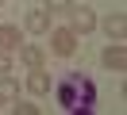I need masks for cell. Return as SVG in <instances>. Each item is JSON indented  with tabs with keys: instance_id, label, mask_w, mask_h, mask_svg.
<instances>
[{
	"instance_id": "obj_5",
	"label": "cell",
	"mask_w": 127,
	"mask_h": 115,
	"mask_svg": "<svg viewBox=\"0 0 127 115\" xmlns=\"http://www.w3.org/2000/svg\"><path fill=\"white\" fill-rule=\"evenodd\" d=\"M104 35H108V42H123V35H127V15L123 12H112L108 19H104Z\"/></svg>"
},
{
	"instance_id": "obj_3",
	"label": "cell",
	"mask_w": 127,
	"mask_h": 115,
	"mask_svg": "<svg viewBox=\"0 0 127 115\" xmlns=\"http://www.w3.org/2000/svg\"><path fill=\"white\" fill-rule=\"evenodd\" d=\"M100 61H104V69H112V73H123L127 69V46L123 42H112L108 50L100 54Z\"/></svg>"
},
{
	"instance_id": "obj_2",
	"label": "cell",
	"mask_w": 127,
	"mask_h": 115,
	"mask_svg": "<svg viewBox=\"0 0 127 115\" xmlns=\"http://www.w3.org/2000/svg\"><path fill=\"white\" fill-rule=\"evenodd\" d=\"M50 54H58V58H73L77 54V31L73 27H50Z\"/></svg>"
},
{
	"instance_id": "obj_10",
	"label": "cell",
	"mask_w": 127,
	"mask_h": 115,
	"mask_svg": "<svg viewBox=\"0 0 127 115\" xmlns=\"http://www.w3.org/2000/svg\"><path fill=\"white\" fill-rule=\"evenodd\" d=\"M19 96V81L12 73H0V100H4V104H12V100Z\"/></svg>"
},
{
	"instance_id": "obj_8",
	"label": "cell",
	"mask_w": 127,
	"mask_h": 115,
	"mask_svg": "<svg viewBox=\"0 0 127 115\" xmlns=\"http://www.w3.org/2000/svg\"><path fill=\"white\" fill-rule=\"evenodd\" d=\"M27 31H31V35H46L50 31V12L46 8H35V12H27Z\"/></svg>"
},
{
	"instance_id": "obj_11",
	"label": "cell",
	"mask_w": 127,
	"mask_h": 115,
	"mask_svg": "<svg viewBox=\"0 0 127 115\" xmlns=\"http://www.w3.org/2000/svg\"><path fill=\"white\" fill-rule=\"evenodd\" d=\"M12 111H16V115H39L42 107L31 104V100H19V96H16V100H12Z\"/></svg>"
},
{
	"instance_id": "obj_15",
	"label": "cell",
	"mask_w": 127,
	"mask_h": 115,
	"mask_svg": "<svg viewBox=\"0 0 127 115\" xmlns=\"http://www.w3.org/2000/svg\"><path fill=\"white\" fill-rule=\"evenodd\" d=\"M0 4H4V0H0Z\"/></svg>"
},
{
	"instance_id": "obj_4",
	"label": "cell",
	"mask_w": 127,
	"mask_h": 115,
	"mask_svg": "<svg viewBox=\"0 0 127 115\" xmlns=\"http://www.w3.org/2000/svg\"><path fill=\"white\" fill-rule=\"evenodd\" d=\"M69 15H73V31H77V35H89V31L96 27V12H93V8H85V4H81V8L73 4Z\"/></svg>"
},
{
	"instance_id": "obj_1",
	"label": "cell",
	"mask_w": 127,
	"mask_h": 115,
	"mask_svg": "<svg viewBox=\"0 0 127 115\" xmlns=\"http://www.w3.org/2000/svg\"><path fill=\"white\" fill-rule=\"evenodd\" d=\"M54 88V100L62 111H73V115H89L96 107V84L89 81L85 73H65L58 84H50Z\"/></svg>"
},
{
	"instance_id": "obj_9",
	"label": "cell",
	"mask_w": 127,
	"mask_h": 115,
	"mask_svg": "<svg viewBox=\"0 0 127 115\" xmlns=\"http://www.w3.org/2000/svg\"><path fill=\"white\" fill-rule=\"evenodd\" d=\"M19 42H23L19 38V27L16 23H4L0 27V50H19Z\"/></svg>"
},
{
	"instance_id": "obj_14",
	"label": "cell",
	"mask_w": 127,
	"mask_h": 115,
	"mask_svg": "<svg viewBox=\"0 0 127 115\" xmlns=\"http://www.w3.org/2000/svg\"><path fill=\"white\" fill-rule=\"evenodd\" d=\"M0 107H4V100H0Z\"/></svg>"
},
{
	"instance_id": "obj_13",
	"label": "cell",
	"mask_w": 127,
	"mask_h": 115,
	"mask_svg": "<svg viewBox=\"0 0 127 115\" xmlns=\"http://www.w3.org/2000/svg\"><path fill=\"white\" fill-rule=\"evenodd\" d=\"M16 61H12V50H0V73H12Z\"/></svg>"
},
{
	"instance_id": "obj_7",
	"label": "cell",
	"mask_w": 127,
	"mask_h": 115,
	"mask_svg": "<svg viewBox=\"0 0 127 115\" xmlns=\"http://www.w3.org/2000/svg\"><path fill=\"white\" fill-rule=\"evenodd\" d=\"M27 92H31V96H50V77H46V65H42V69H31V77H27Z\"/></svg>"
},
{
	"instance_id": "obj_6",
	"label": "cell",
	"mask_w": 127,
	"mask_h": 115,
	"mask_svg": "<svg viewBox=\"0 0 127 115\" xmlns=\"http://www.w3.org/2000/svg\"><path fill=\"white\" fill-rule=\"evenodd\" d=\"M19 61H23L27 69H42L46 65V50L35 46V42H27V46H19Z\"/></svg>"
},
{
	"instance_id": "obj_12",
	"label": "cell",
	"mask_w": 127,
	"mask_h": 115,
	"mask_svg": "<svg viewBox=\"0 0 127 115\" xmlns=\"http://www.w3.org/2000/svg\"><path fill=\"white\" fill-rule=\"evenodd\" d=\"M42 8H46L50 15H54V12H69V8H73V0H42Z\"/></svg>"
}]
</instances>
